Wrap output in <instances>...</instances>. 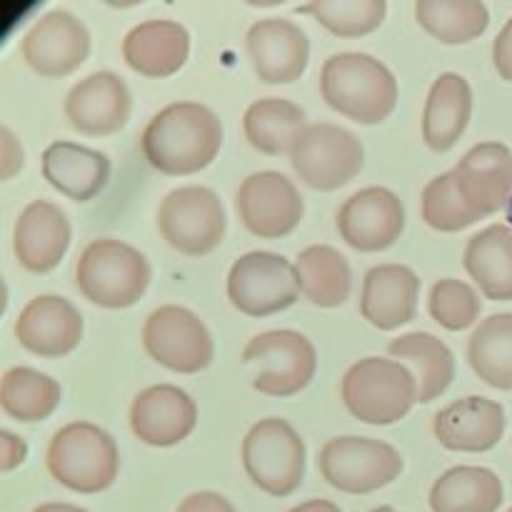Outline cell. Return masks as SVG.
Instances as JSON below:
<instances>
[{
  "label": "cell",
  "instance_id": "45",
  "mask_svg": "<svg viewBox=\"0 0 512 512\" xmlns=\"http://www.w3.org/2000/svg\"><path fill=\"white\" fill-rule=\"evenodd\" d=\"M508 512H512V508H510V510H508Z\"/></svg>",
  "mask_w": 512,
  "mask_h": 512
},
{
  "label": "cell",
  "instance_id": "4",
  "mask_svg": "<svg viewBox=\"0 0 512 512\" xmlns=\"http://www.w3.org/2000/svg\"><path fill=\"white\" fill-rule=\"evenodd\" d=\"M45 465L55 483L80 495H95L115 483L120 470L118 443L93 423H68L50 438Z\"/></svg>",
  "mask_w": 512,
  "mask_h": 512
},
{
  "label": "cell",
  "instance_id": "43",
  "mask_svg": "<svg viewBox=\"0 0 512 512\" xmlns=\"http://www.w3.org/2000/svg\"><path fill=\"white\" fill-rule=\"evenodd\" d=\"M33 512H88V510L75 508V505H68V503H45V505H38Z\"/></svg>",
  "mask_w": 512,
  "mask_h": 512
},
{
  "label": "cell",
  "instance_id": "41",
  "mask_svg": "<svg viewBox=\"0 0 512 512\" xmlns=\"http://www.w3.org/2000/svg\"><path fill=\"white\" fill-rule=\"evenodd\" d=\"M493 65L503 80L512 83V18L503 25L493 43Z\"/></svg>",
  "mask_w": 512,
  "mask_h": 512
},
{
  "label": "cell",
  "instance_id": "28",
  "mask_svg": "<svg viewBox=\"0 0 512 512\" xmlns=\"http://www.w3.org/2000/svg\"><path fill=\"white\" fill-rule=\"evenodd\" d=\"M388 353L393 360L413 368L418 380V403H433L455 380V355L448 345L433 333H405L390 340Z\"/></svg>",
  "mask_w": 512,
  "mask_h": 512
},
{
  "label": "cell",
  "instance_id": "13",
  "mask_svg": "<svg viewBox=\"0 0 512 512\" xmlns=\"http://www.w3.org/2000/svg\"><path fill=\"white\" fill-rule=\"evenodd\" d=\"M235 210L248 233L275 240L298 228L305 215V200L288 175L278 170H260L240 183Z\"/></svg>",
  "mask_w": 512,
  "mask_h": 512
},
{
  "label": "cell",
  "instance_id": "21",
  "mask_svg": "<svg viewBox=\"0 0 512 512\" xmlns=\"http://www.w3.org/2000/svg\"><path fill=\"white\" fill-rule=\"evenodd\" d=\"M505 408L483 395L453 400L433 418V433L453 453H488L505 435Z\"/></svg>",
  "mask_w": 512,
  "mask_h": 512
},
{
  "label": "cell",
  "instance_id": "24",
  "mask_svg": "<svg viewBox=\"0 0 512 512\" xmlns=\"http://www.w3.org/2000/svg\"><path fill=\"white\" fill-rule=\"evenodd\" d=\"M190 58V33L178 20L155 18L135 25L123 38V60L145 78H170Z\"/></svg>",
  "mask_w": 512,
  "mask_h": 512
},
{
  "label": "cell",
  "instance_id": "44",
  "mask_svg": "<svg viewBox=\"0 0 512 512\" xmlns=\"http://www.w3.org/2000/svg\"><path fill=\"white\" fill-rule=\"evenodd\" d=\"M368 512H398V510L388 508V505H385V508H375V510H368Z\"/></svg>",
  "mask_w": 512,
  "mask_h": 512
},
{
  "label": "cell",
  "instance_id": "27",
  "mask_svg": "<svg viewBox=\"0 0 512 512\" xmlns=\"http://www.w3.org/2000/svg\"><path fill=\"white\" fill-rule=\"evenodd\" d=\"M463 265L480 293L495 303L512 300V228L488 225L465 245Z\"/></svg>",
  "mask_w": 512,
  "mask_h": 512
},
{
  "label": "cell",
  "instance_id": "22",
  "mask_svg": "<svg viewBox=\"0 0 512 512\" xmlns=\"http://www.w3.org/2000/svg\"><path fill=\"white\" fill-rule=\"evenodd\" d=\"M455 183L465 203L488 218L503 210L512 198V150L503 143H478L453 168Z\"/></svg>",
  "mask_w": 512,
  "mask_h": 512
},
{
  "label": "cell",
  "instance_id": "20",
  "mask_svg": "<svg viewBox=\"0 0 512 512\" xmlns=\"http://www.w3.org/2000/svg\"><path fill=\"white\" fill-rule=\"evenodd\" d=\"M73 240V228L63 210L48 200H33L20 210L13 228V253L20 268L45 275L60 265Z\"/></svg>",
  "mask_w": 512,
  "mask_h": 512
},
{
  "label": "cell",
  "instance_id": "40",
  "mask_svg": "<svg viewBox=\"0 0 512 512\" xmlns=\"http://www.w3.org/2000/svg\"><path fill=\"white\" fill-rule=\"evenodd\" d=\"M175 512H238L228 498L213 490H200V493L188 495Z\"/></svg>",
  "mask_w": 512,
  "mask_h": 512
},
{
  "label": "cell",
  "instance_id": "37",
  "mask_svg": "<svg viewBox=\"0 0 512 512\" xmlns=\"http://www.w3.org/2000/svg\"><path fill=\"white\" fill-rule=\"evenodd\" d=\"M428 310L440 328L460 333L478 323L483 303L473 285L455 278H443L430 288Z\"/></svg>",
  "mask_w": 512,
  "mask_h": 512
},
{
  "label": "cell",
  "instance_id": "23",
  "mask_svg": "<svg viewBox=\"0 0 512 512\" xmlns=\"http://www.w3.org/2000/svg\"><path fill=\"white\" fill-rule=\"evenodd\" d=\"M420 298V278L400 263L375 265L365 273L360 293V313L373 328L398 330L415 320Z\"/></svg>",
  "mask_w": 512,
  "mask_h": 512
},
{
  "label": "cell",
  "instance_id": "6",
  "mask_svg": "<svg viewBox=\"0 0 512 512\" xmlns=\"http://www.w3.org/2000/svg\"><path fill=\"white\" fill-rule=\"evenodd\" d=\"M250 483L273 498H288L305 480V443L283 418H265L248 430L240 448Z\"/></svg>",
  "mask_w": 512,
  "mask_h": 512
},
{
  "label": "cell",
  "instance_id": "16",
  "mask_svg": "<svg viewBox=\"0 0 512 512\" xmlns=\"http://www.w3.org/2000/svg\"><path fill=\"white\" fill-rule=\"evenodd\" d=\"M133 95L125 80L110 70H98L75 83L65 95V118L80 135L103 138L128 125Z\"/></svg>",
  "mask_w": 512,
  "mask_h": 512
},
{
  "label": "cell",
  "instance_id": "11",
  "mask_svg": "<svg viewBox=\"0 0 512 512\" xmlns=\"http://www.w3.org/2000/svg\"><path fill=\"white\" fill-rule=\"evenodd\" d=\"M290 165L308 188L333 193L358 178L365 165V150L350 130L333 123H315L295 140Z\"/></svg>",
  "mask_w": 512,
  "mask_h": 512
},
{
  "label": "cell",
  "instance_id": "26",
  "mask_svg": "<svg viewBox=\"0 0 512 512\" xmlns=\"http://www.w3.org/2000/svg\"><path fill=\"white\" fill-rule=\"evenodd\" d=\"M473 118V88L460 73H443L430 85L423 108V140L435 153L458 145Z\"/></svg>",
  "mask_w": 512,
  "mask_h": 512
},
{
  "label": "cell",
  "instance_id": "19",
  "mask_svg": "<svg viewBox=\"0 0 512 512\" xmlns=\"http://www.w3.org/2000/svg\"><path fill=\"white\" fill-rule=\"evenodd\" d=\"M198 425V405L178 385H153L135 395L130 430L150 448H173L190 438Z\"/></svg>",
  "mask_w": 512,
  "mask_h": 512
},
{
  "label": "cell",
  "instance_id": "31",
  "mask_svg": "<svg viewBox=\"0 0 512 512\" xmlns=\"http://www.w3.org/2000/svg\"><path fill=\"white\" fill-rule=\"evenodd\" d=\"M300 290L318 308H340L353 290L348 258L333 245H310L295 260Z\"/></svg>",
  "mask_w": 512,
  "mask_h": 512
},
{
  "label": "cell",
  "instance_id": "38",
  "mask_svg": "<svg viewBox=\"0 0 512 512\" xmlns=\"http://www.w3.org/2000/svg\"><path fill=\"white\" fill-rule=\"evenodd\" d=\"M25 165L23 148H20V140L15 138L13 130L3 128L0 130V178L10 180L15 173H20Z\"/></svg>",
  "mask_w": 512,
  "mask_h": 512
},
{
  "label": "cell",
  "instance_id": "7",
  "mask_svg": "<svg viewBox=\"0 0 512 512\" xmlns=\"http://www.w3.org/2000/svg\"><path fill=\"white\" fill-rule=\"evenodd\" d=\"M243 363L253 368V388L270 398H293L313 383L318 350L298 330H268L248 340Z\"/></svg>",
  "mask_w": 512,
  "mask_h": 512
},
{
  "label": "cell",
  "instance_id": "2",
  "mask_svg": "<svg viewBox=\"0 0 512 512\" xmlns=\"http://www.w3.org/2000/svg\"><path fill=\"white\" fill-rule=\"evenodd\" d=\"M320 95L335 113L360 125H380L398 105L393 70L368 53H335L320 70Z\"/></svg>",
  "mask_w": 512,
  "mask_h": 512
},
{
  "label": "cell",
  "instance_id": "25",
  "mask_svg": "<svg viewBox=\"0 0 512 512\" xmlns=\"http://www.w3.org/2000/svg\"><path fill=\"white\" fill-rule=\"evenodd\" d=\"M43 178L75 203H90L110 180V158L88 145L55 140L43 150Z\"/></svg>",
  "mask_w": 512,
  "mask_h": 512
},
{
  "label": "cell",
  "instance_id": "35",
  "mask_svg": "<svg viewBox=\"0 0 512 512\" xmlns=\"http://www.w3.org/2000/svg\"><path fill=\"white\" fill-rule=\"evenodd\" d=\"M298 13L310 15L340 38H360L385 23L388 3L385 0H313L298 5Z\"/></svg>",
  "mask_w": 512,
  "mask_h": 512
},
{
  "label": "cell",
  "instance_id": "29",
  "mask_svg": "<svg viewBox=\"0 0 512 512\" xmlns=\"http://www.w3.org/2000/svg\"><path fill=\"white\" fill-rule=\"evenodd\" d=\"M503 500V480L490 468L478 465L450 468L430 488L433 512H498Z\"/></svg>",
  "mask_w": 512,
  "mask_h": 512
},
{
  "label": "cell",
  "instance_id": "12",
  "mask_svg": "<svg viewBox=\"0 0 512 512\" xmlns=\"http://www.w3.org/2000/svg\"><path fill=\"white\" fill-rule=\"evenodd\" d=\"M143 348L163 368L180 375H195L215 358V343L208 325L183 305H160L143 325Z\"/></svg>",
  "mask_w": 512,
  "mask_h": 512
},
{
  "label": "cell",
  "instance_id": "9",
  "mask_svg": "<svg viewBox=\"0 0 512 512\" xmlns=\"http://www.w3.org/2000/svg\"><path fill=\"white\" fill-rule=\"evenodd\" d=\"M403 455L385 440L345 435L323 445L318 470L330 488L348 495H368L400 478Z\"/></svg>",
  "mask_w": 512,
  "mask_h": 512
},
{
  "label": "cell",
  "instance_id": "32",
  "mask_svg": "<svg viewBox=\"0 0 512 512\" xmlns=\"http://www.w3.org/2000/svg\"><path fill=\"white\" fill-rule=\"evenodd\" d=\"M63 390L58 380L40 373L35 368H10L5 370L0 383V408L8 418L18 423H40L50 418L60 405Z\"/></svg>",
  "mask_w": 512,
  "mask_h": 512
},
{
  "label": "cell",
  "instance_id": "42",
  "mask_svg": "<svg viewBox=\"0 0 512 512\" xmlns=\"http://www.w3.org/2000/svg\"><path fill=\"white\" fill-rule=\"evenodd\" d=\"M288 512H343V510H340L335 503H330V500H308V503L298 505V508Z\"/></svg>",
  "mask_w": 512,
  "mask_h": 512
},
{
  "label": "cell",
  "instance_id": "36",
  "mask_svg": "<svg viewBox=\"0 0 512 512\" xmlns=\"http://www.w3.org/2000/svg\"><path fill=\"white\" fill-rule=\"evenodd\" d=\"M423 220L438 233H460L480 218L460 195L453 170L440 173L423 190Z\"/></svg>",
  "mask_w": 512,
  "mask_h": 512
},
{
  "label": "cell",
  "instance_id": "1",
  "mask_svg": "<svg viewBox=\"0 0 512 512\" xmlns=\"http://www.w3.org/2000/svg\"><path fill=\"white\" fill-rule=\"evenodd\" d=\"M225 130L208 105L180 100L153 115L140 135L150 168L163 175H195L208 168L223 148Z\"/></svg>",
  "mask_w": 512,
  "mask_h": 512
},
{
  "label": "cell",
  "instance_id": "39",
  "mask_svg": "<svg viewBox=\"0 0 512 512\" xmlns=\"http://www.w3.org/2000/svg\"><path fill=\"white\" fill-rule=\"evenodd\" d=\"M25 458H28V443L10 430H0V470L10 473L20 468Z\"/></svg>",
  "mask_w": 512,
  "mask_h": 512
},
{
  "label": "cell",
  "instance_id": "33",
  "mask_svg": "<svg viewBox=\"0 0 512 512\" xmlns=\"http://www.w3.org/2000/svg\"><path fill=\"white\" fill-rule=\"evenodd\" d=\"M468 363L485 385L512 390V313H495L468 340Z\"/></svg>",
  "mask_w": 512,
  "mask_h": 512
},
{
  "label": "cell",
  "instance_id": "17",
  "mask_svg": "<svg viewBox=\"0 0 512 512\" xmlns=\"http://www.w3.org/2000/svg\"><path fill=\"white\" fill-rule=\"evenodd\" d=\"M245 50L255 75L268 85L295 83L310 63L308 33L285 18H263L250 25Z\"/></svg>",
  "mask_w": 512,
  "mask_h": 512
},
{
  "label": "cell",
  "instance_id": "14",
  "mask_svg": "<svg viewBox=\"0 0 512 512\" xmlns=\"http://www.w3.org/2000/svg\"><path fill=\"white\" fill-rule=\"evenodd\" d=\"M340 238L358 253L393 248L405 230V205L393 190L370 185L350 195L335 218Z\"/></svg>",
  "mask_w": 512,
  "mask_h": 512
},
{
  "label": "cell",
  "instance_id": "8",
  "mask_svg": "<svg viewBox=\"0 0 512 512\" xmlns=\"http://www.w3.org/2000/svg\"><path fill=\"white\" fill-rule=\"evenodd\" d=\"M158 233L178 253L200 258L223 243L228 218L223 200L205 185H180L158 205Z\"/></svg>",
  "mask_w": 512,
  "mask_h": 512
},
{
  "label": "cell",
  "instance_id": "18",
  "mask_svg": "<svg viewBox=\"0 0 512 512\" xmlns=\"http://www.w3.org/2000/svg\"><path fill=\"white\" fill-rule=\"evenodd\" d=\"M15 340L38 358H63L80 345L85 333L83 315L60 295L28 300L13 325Z\"/></svg>",
  "mask_w": 512,
  "mask_h": 512
},
{
  "label": "cell",
  "instance_id": "10",
  "mask_svg": "<svg viewBox=\"0 0 512 512\" xmlns=\"http://www.w3.org/2000/svg\"><path fill=\"white\" fill-rule=\"evenodd\" d=\"M225 288L230 305L248 318L283 313L303 295L295 263L268 250L240 255L230 268Z\"/></svg>",
  "mask_w": 512,
  "mask_h": 512
},
{
  "label": "cell",
  "instance_id": "30",
  "mask_svg": "<svg viewBox=\"0 0 512 512\" xmlns=\"http://www.w3.org/2000/svg\"><path fill=\"white\" fill-rule=\"evenodd\" d=\"M308 128V115L285 98H260L243 115L245 140L263 155H290L295 140Z\"/></svg>",
  "mask_w": 512,
  "mask_h": 512
},
{
  "label": "cell",
  "instance_id": "15",
  "mask_svg": "<svg viewBox=\"0 0 512 512\" xmlns=\"http://www.w3.org/2000/svg\"><path fill=\"white\" fill-rule=\"evenodd\" d=\"M23 60L43 78H65L90 55V33L70 10L55 8L40 15L20 45Z\"/></svg>",
  "mask_w": 512,
  "mask_h": 512
},
{
  "label": "cell",
  "instance_id": "5",
  "mask_svg": "<svg viewBox=\"0 0 512 512\" xmlns=\"http://www.w3.org/2000/svg\"><path fill=\"white\" fill-rule=\"evenodd\" d=\"M340 395L360 423L395 425L418 403V380L400 360L363 358L343 375Z\"/></svg>",
  "mask_w": 512,
  "mask_h": 512
},
{
  "label": "cell",
  "instance_id": "3",
  "mask_svg": "<svg viewBox=\"0 0 512 512\" xmlns=\"http://www.w3.org/2000/svg\"><path fill=\"white\" fill-rule=\"evenodd\" d=\"M150 278L153 270L148 258L115 238L93 240L75 263V285L80 295L105 310L133 308L148 290Z\"/></svg>",
  "mask_w": 512,
  "mask_h": 512
},
{
  "label": "cell",
  "instance_id": "34",
  "mask_svg": "<svg viewBox=\"0 0 512 512\" xmlns=\"http://www.w3.org/2000/svg\"><path fill=\"white\" fill-rule=\"evenodd\" d=\"M415 20L440 43L465 45L488 30L490 10L478 0H418Z\"/></svg>",
  "mask_w": 512,
  "mask_h": 512
}]
</instances>
